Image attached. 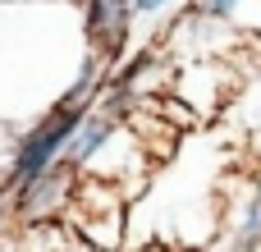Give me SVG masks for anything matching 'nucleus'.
Listing matches in <instances>:
<instances>
[{
  "mask_svg": "<svg viewBox=\"0 0 261 252\" xmlns=\"http://www.w3.org/2000/svg\"><path fill=\"white\" fill-rule=\"evenodd\" d=\"M133 23V0H87L83 9V32L96 60H119Z\"/></svg>",
  "mask_w": 261,
  "mask_h": 252,
  "instance_id": "7ed1b4c3",
  "label": "nucleus"
},
{
  "mask_svg": "<svg viewBox=\"0 0 261 252\" xmlns=\"http://www.w3.org/2000/svg\"><path fill=\"white\" fill-rule=\"evenodd\" d=\"M165 5H174V0H133V14H147V18H151V14H161Z\"/></svg>",
  "mask_w": 261,
  "mask_h": 252,
  "instance_id": "0eeeda50",
  "label": "nucleus"
},
{
  "mask_svg": "<svg viewBox=\"0 0 261 252\" xmlns=\"http://www.w3.org/2000/svg\"><path fill=\"white\" fill-rule=\"evenodd\" d=\"M234 252H261V193L248 202V211H243V220H239Z\"/></svg>",
  "mask_w": 261,
  "mask_h": 252,
  "instance_id": "39448f33",
  "label": "nucleus"
},
{
  "mask_svg": "<svg viewBox=\"0 0 261 252\" xmlns=\"http://www.w3.org/2000/svg\"><path fill=\"white\" fill-rule=\"evenodd\" d=\"M239 5H243V0H197L193 9H197L202 18H229V14H234Z\"/></svg>",
  "mask_w": 261,
  "mask_h": 252,
  "instance_id": "423d86ee",
  "label": "nucleus"
},
{
  "mask_svg": "<svg viewBox=\"0 0 261 252\" xmlns=\"http://www.w3.org/2000/svg\"><path fill=\"white\" fill-rule=\"evenodd\" d=\"M83 115H87V110H60V106H50V115L18 142V152H14V161H9L5 188H18V184H28L32 174H41L46 165H55L60 152H64V142H69V133L78 129Z\"/></svg>",
  "mask_w": 261,
  "mask_h": 252,
  "instance_id": "f257e3e1",
  "label": "nucleus"
},
{
  "mask_svg": "<svg viewBox=\"0 0 261 252\" xmlns=\"http://www.w3.org/2000/svg\"><path fill=\"white\" fill-rule=\"evenodd\" d=\"M115 124H119V119H110L106 110H87V115L78 119V129L69 133V142H64V152H60V161H69V165H78V170H83V165L96 156V147L115 133Z\"/></svg>",
  "mask_w": 261,
  "mask_h": 252,
  "instance_id": "20e7f679",
  "label": "nucleus"
},
{
  "mask_svg": "<svg viewBox=\"0 0 261 252\" xmlns=\"http://www.w3.org/2000/svg\"><path fill=\"white\" fill-rule=\"evenodd\" d=\"M78 165H69V161H55V165H46L41 174H32L28 184H18V188H9V211L18 216V220H28V225H37V220H55V211H64L69 202H73V184H78Z\"/></svg>",
  "mask_w": 261,
  "mask_h": 252,
  "instance_id": "f03ea898",
  "label": "nucleus"
},
{
  "mask_svg": "<svg viewBox=\"0 0 261 252\" xmlns=\"http://www.w3.org/2000/svg\"><path fill=\"white\" fill-rule=\"evenodd\" d=\"M5 216H9V211H5V207H0V225H5Z\"/></svg>",
  "mask_w": 261,
  "mask_h": 252,
  "instance_id": "6e6552de",
  "label": "nucleus"
}]
</instances>
